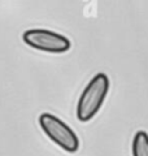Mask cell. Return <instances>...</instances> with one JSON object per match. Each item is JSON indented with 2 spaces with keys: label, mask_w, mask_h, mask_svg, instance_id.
Instances as JSON below:
<instances>
[{
  "label": "cell",
  "mask_w": 148,
  "mask_h": 156,
  "mask_svg": "<svg viewBox=\"0 0 148 156\" xmlns=\"http://www.w3.org/2000/svg\"><path fill=\"white\" fill-rule=\"evenodd\" d=\"M22 39L27 46L44 52L61 53L70 48V41L66 37L44 29H33L25 31Z\"/></svg>",
  "instance_id": "obj_3"
},
{
  "label": "cell",
  "mask_w": 148,
  "mask_h": 156,
  "mask_svg": "<svg viewBox=\"0 0 148 156\" xmlns=\"http://www.w3.org/2000/svg\"><path fill=\"white\" fill-rule=\"evenodd\" d=\"M132 156H148V134L138 131L132 140Z\"/></svg>",
  "instance_id": "obj_4"
},
{
  "label": "cell",
  "mask_w": 148,
  "mask_h": 156,
  "mask_svg": "<svg viewBox=\"0 0 148 156\" xmlns=\"http://www.w3.org/2000/svg\"><path fill=\"white\" fill-rule=\"evenodd\" d=\"M39 124L44 133L68 152H76L79 147V140L76 133L56 116L51 113H43L39 117Z\"/></svg>",
  "instance_id": "obj_2"
},
{
  "label": "cell",
  "mask_w": 148,
  "mask_h": 156,
  "mask_svg": "<svg viewBox=\"0 0 148 156\" xmlns=\"http://www.w3.org/2000/svg\"><path fill=\"white\" fill-rule=\"evenodd\" d=\"M109 90V78L104 73H99L91 80V82L86 86L82 95L78 100L77 105V116L82 122L91 120L97 113L104 101L105 96Z\"/></svg>",
  "instance_id": "obj_1"
}]
</instances>
